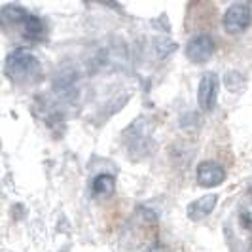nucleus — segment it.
Masks as SVG:
<instances>
[{
	"label": "nucleus",
	"mask_w": 252,
	"mask_h": 252,
	"mask_svg": "<svg viewBox=\"0 0 252 252\" xmlns=\"http://www.w3.org/2000/svg\"><path fill=\"white\" fill-rule=\"evenodd\" d=\"M252 23V10L247 2H235L222 15V29L227 34H241Z\"/></svg>",
	"instance_id": "nucleus-2"
},
{
	"label": "nucleus",
	"mask_w": 252,
	"mask_h": 252,
	"mask_svg": "<svg viewBox=\"0 0 252 252\" xmlns=\"http://www.w3.org/2000/svg\"><path fill=\"white\" fill-rule=\"evenodd\" d=\"M218 74L216 72H205L197 86V104L203 110H213L218 99Z\"/></svg>",
	"instance_id": "nucleus-4"
},
{
	"label": "nucleus",
	"mask_w": 252,
	"mask_h": 252,
	"mask_svg": "<svg viewBox=\"0 0 252 252\" xmlns=\"http://www.w3.org/2000/svg\"><path fill=\"white\" fill-rule=\"evenodd\" d=\"M224 84L231 93H239L245 88V80L241 78L239 72H227L226 78H224Z\"/></svg>",
	"instance_id": "nucleus-9"
},
{
	"label": "nucleus",
	"mask_w": 252,
	"mask_h": 252,
	"mask_svg": "<svg viewBox=\"0 0 252 252\" xmlns=\"http://www.w3.org/2000/svg\"><path fill=\"white\" fill-rule=\"evenodd\" d=\"M226 180L224 167L216 161H201L197 165V182L203 188H215Z\"/></svg>",
	"instance_id": "nucleus-5"
},
{
	"label": "nucleus",
	"mask_w": 252,
	"mask_h": 252,
	"mask_svg": "<svg viewBox=\"0 0 252 252\" xmlns=\"http://www.w3.org/2000/svg\"><path fill=\"white\" fill-rule=\"evenodd\" d=\"M216 203H218V195L216 193H207V195H201L199 199L191 201L186 209L188 213V218L191 222H201L207 216H211V213L215 211Z\"/></svg>",
	"instance_id": "nucleus-6"
},
{
	"label": "nucleus",
	"mask_w": 252,
	"mask_h": 252,
	"mask_svg": "<svg viewBox=\"0 0 252 252\" xmlns=\"http://www.w3.org/2000/svg\"><path fill=\"white\" fill-rule=\"evenodd\" d=\"M116 189V178L108 173H101L93 178L91 182V191L95 197H110Z\"/></svg>",
	"instance_id": "nucleus-8"
},
{
	"label": "nucleus",
	"mask_w": 252,
	"mask_h": 252,
	"mask_svg": "<svg viewBox=\"0 0 252 252\" xmlns=\"http://www.w3.org/2000/svg\"><path fill=\"white\" fill-rule=\"evenodd\" d=\"M19 31H21V34H23L25 40L40 42V40H44V36H46V23H44L42 17L29 13L27 19L23 21V25L19 27Z\"/></svg>",
	"instance_id": "nucleus-7"
},
{
	"label": "nucleus",
	"mask_w": 252,
	"mask_h": 252,
	"mask_svg": "<svg viewBox=\"0 0 252 252\" xmlns=\"http://www.w3.org/2000/svg\"><path fill=\"white\" fill-rule=\"evenodd\" d=\"M4 72L8 74L10 80L17 82V84H36L38 80L42 78V68L38 59L29 53L27 50H15L6 57L4 63Z\"/></svg>",
	"instance_id": "nucleus-1"
},
{
	"label": "nucleus",
	"mask_w": 252,
	"mask_h": 252,
	"mask_svg": "<svg viewBox=\"0 0 252 252\" xmlns=\"http://www.w3.org/2000/svg\"><path fill=\"white\" fill-rule=\"evenodd\" d=\"M216 51L215 38L207 32H199L195 36L189 38L188 46H186V57L191 63H207Z\"/></svg>",
	"instance_id": "nucleus-3"
}]
</instances>
